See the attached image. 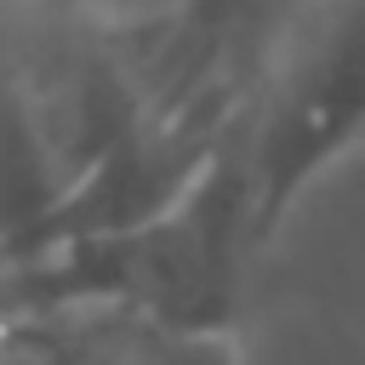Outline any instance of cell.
Here are the masks:
<instances>
[{
    "instance_id": "cell-1",
    "label": "cell",
    "mask_w": 365,
    "mask_h": 365,
    "mask_svg": "<svg viewBox=\"0 0 365 365\" xmlns=\"http://www.w3.org/2000/svg\"><path fill=\"white\" fill-rule=\"evenodd\" d=\"M234 125V120H228ZM262 245L251 240L245 182L228 137L205 177L165 211L57 240L0 262V325L51 314H120L171 331H240L245 268Z\"/></svg>"
},
{
    "instance_id": "cell-2",
    "label": "cell",
    "mask_w": 365,
    "mask_h": 365,
    "mask_svg": "<svg viewBox=\"0 0 365 365\" xmlns=\"http://www.w3.org/2000/svg\"><path fill=\"white\" fill-rule=\"evenodd\" d=\"M365 143V0H302L268 29L228 154L245 182L251 240L268 245L297 200Z\"/></svg>"
},
{
    "instance_id": "cell-3",
    "label": "cell",
    "mask_w": 365,
    "mask_h": 365,
    "mask_svg": "<svg viewBox=\"0 0 365 365\" xmlns=\"http://www.w3.org/2000/svg\"><path fill=\"white\" fill-rule=\"evenodd\" d=\"M0 365H120L114 314H51L0 325Z\"/></svg>"
},
{
    "instance_id": "cell-4",
    "label": "cell",
    "mask_w": 365,
    "mask_h": 365,
    "mask_svg": "<svg viewBox=\"0 0 365 365\" xmlns=\"http://www.w3.org/2000/svg\"><path fill=\"white\" fill-rule=\"evenodd\" d=\"M120 365H240V331H171L114 314Z\"/></svg>"
},
{
    "instance_id": "cell-5",
    "label": "cell",
    "mask_w": 365,
    "mask_h": 365,
    "mask_svg": "<svg viewBox=\"0 0 365 365\" xmlns=\"http://www.w3.org/2000/svg\"><path fill=\"white\" fill-rule=\"evenodd\" d=\"M34 6H63V11H86V17H177V11L268 17V0H34Z\"/></svg>"
}]
</instances>
